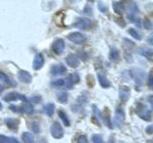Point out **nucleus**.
I'll use <instances>...</instances> for the list:
<instances>
[{"mask_svg": "<svg viewBox=\"0 0 153 143\" xmlns=\"http://www.w3.org/2000/svg\"><path fill=\"white\" fill-rule=\"evenodd\" d=\"M136 113L139 116L146 121L151 120V109L147 108L145 104L142 102H137L136 105Z\"/></svg>", "mask_w": 153, "mask_h": 143, "instance_id": "obj_1", "label": "nucleus"}, {"mask_svg": "<svg viewBox=\"0 0 153 143\" xmlns=\"http://www.w3.org/2000/svg\"><path fill=\"white\" fill-rule=\"evenodd\" d=\"M67 39L69 41L75 43V44H78V45H80V44H83V43L86 42L87 40V38L84 35H82L81 32H71L69 33L68 35H67Z\"/></svg>", "mask_w": 153, "mask_h": 143, "instance_id": "obj_2", "label": "nucleus"}, {"mask_svg": "<svg viewBox=\"0 0 153 143\" xmlns=\"http://www.w3.org/2000/svg\"><path fill=\"white\" fill-rule=\"evenodd\" d=\"M51 135L52 136L56 138V139H60V138L63 137L64 133H63V129L59 122H54L51 126Z\"/></svg>", "mask_w": 153, "mask_h": 143, "instance_id": "obj_3", "label": "nucleus"}, {"mask_svg": "<svg viewBox=\"0 0 153 143\" xmlns=\"http://www.w3.org/2000/svg\"><path fill=\"white\" fill-rule=\"evenodd\" d=\"M113 122H114V125L117 128L120 129L123 127V122H124V113L122 108L118 107L116 109V111H115V116L113 118Z\"/></svg>", "mask_w": 153, "mask_h": 143, "instance_id": "obj_4", "label": "nucleus"}, {"mask_svg": "<svg viewBox=\"0 0 153 143\" xmlns=\"http://www.w3.org/2000/svg\"><path fill=\"white\" fill-rule=\"evenodd\" d=\"M74 26L80 29V30H89L92 26V21L90 20L89 18H86V17H79L76 20V22L74 23Z\"/></svg>", "mask_w": 153, "mask_h": 143, "instance_id": "obj_5", "label": "nucleus"}, {"mask_svg": "<svg viewBox=\"0 0 153 143\" xmlns=\"http://www.w3.org/2000/svg\"><path fill=\"white\" fill-rule=\"evenodd\" d=\"M4 100L7 102L16 101V100H21L23 102H28V99L25 95H23L19 93H16V92H11V93L7 94L4 97Z\"/></svg>", "mask_w": 153, "mask_h": 143, "instance_id": "obj_6", "label": "nucleus"}, {"mask_svg": "<svg viewBox=\"0 0 153 143\" xmlns=\"http://www.w3.org/2000/svg\"><path fill=\"white\" fill-rule=\"evenodd\" d=\"M64 48H65V43H64V40L61 39V38H57V39H56L52 46L53 52L57 55H60L62 52H63Z\"/></svg>", "mask_w": 153, "mask_h": 143, "instance_id": "obj_7", "label": "nucleus"}, {"mask_svg": "<svg viewBox=\"0 0 153 143\" xmlns=\"http://www.w3.org/2000/svg\"><path fill=\"white\" fill-rule=\"evenodd\" d=\"M66 63L67 65H68L70 68H78V67L79 66V63H80V61L79 59V57L76 55H74V54H71V55H68L66 56Z\"/></svg>", "mask_w": 153, "mask_h": 143, "instance_id": "obj_8", "label": "nucleus"}, {"mask_svg": "<svg viewBox=\"0 0 153 143\" xmlns=\"http://www.w3.org/2000/svg\"><path fill=\"white\" fill-rule=\"evenodd\" d=\"M43 65H44V57H43L42 54L38 52V54L36 55L35 58H33V69L36 70V71H38V70H40L42 68Z\"/></svg>", "mask_w": 153, "mask_h": 143, "instance_id": "obj_9", "label": "nucleus"}, {"mask_svg": "<svg viewBox=\"0 0 153 143\" xmlns=\"http://www.w3.org/2000/svg\"><path fill=\"white\" fill-rule=\"evenodd\" d=\"M120 93V99L122 100V102H126L129 97H130V89L126 86H121L119 90Z\"/></svg>", "mask_w": 153, "mask_h": 143, "instance_id": "obj_10", "label": "nucleus"}, {"mask_svg": "<svg viewBox=\"0 0 153 143\" xmlns=\"http://www.w3.org/2000/svg\"><path fill=\"white\" fill-rule=\"evenodd\" d=\"M18 79L21 81L23 83H31L32 82V75L30 74V73L27 71H24V70H20L18 72Z\"/></svg>", "mask_w": 153, "mask_h": 143, "instance_id": "obj_11", "label": "nucleus"}, {"mask_svg": "<svg viewBox=\"0 0 153 143\" xmlns=\"http://www.w3.org/2000/svg\"><path fill=\"white\" fill-rule=\"evenodd\" d=\"M130 73H131V76L135 79L136 83L141 85L143 81V78H145V74H143V72L141 70H134V71L132 70V71H130Z\"/></svg>", "mask_w": 153, "mask_h": 143, "instance_id": "obj_12", "label": "nucleus"}, {"mask_svg": "<svg viewBox=\"0 0 153 143\" xmlns=\"http://www.w3.org/2000/svg\"><path fill=\"white\" fill-rule=\"evenodd\" d=\"M5 124H6L7 127L9 129H11L12 131H17L18 126H19V120L16 118L8 117L5 119Z\"/></svg>", "mask_w": 153, "mask_h": 143, "instance_id": "obj_13", "label": "nucleus"}, {"mask_svg": "<svg viewBox=\"0 0 153 143\" xmlns=\"http://www.w3.org/2000/svg\"><path fill=\"white\" fill-rule=\"evenodd\" d=\"M66 81H67V83H66L67 89H72V87H73L75 84L79 82V76L76 74H72L67 77Z\"/></svg>", "mask_w": 153, "mask_h": 143, "instance_id": "obj_14", "label": "nucleus"}, {"mask_svg": "<svg viewBox=\"0 0 153 143\" xmlns=\"http://www.w3.org/2000/svg\"><path fill=\"white\" fill-rule=\"evenodd\" d=\"M66 73V68L63 64H57L54 65L51 68V74L52 75H59V74H64Z\"/></svg>", "mask_w": 153, "mask_h": 143, "instance_id": "obj_15", "label": "nucleus"}, {"mask_svg": "<svg viewBox=\"0 0 153 143\" xmlns=\"http://www.w3.org/2000/svg\"><path fill=\"white\" fill-rule=\"evenodd\" d=\"M97 76H98L99 83H100V85L102 86V88H109L110 86H111V84H110V81L107 79V77L103 74L98 73L97 74Z\"/></svg>", "mask_w": 153, "mask_h": 143, "instance_id": "obj_16", "label": "nucleus"}, {"mask_svg": "<svg viewBox=\"0 0 153 143\" xmlns=\"http://www.w3.org/2000/svg\"><path fill=\"white\" fill-rule=\"evenodd\" d=\"M127 15L130 16H135V14L139 13V8L135 2H130L128 4L127 7Z\"/></svg>", "mask_w": 153, "mask_h": 143, "instance_id": "obj_17", "label": "nucleus"}, {"mask_svg": "<svg viewBox=\"0 0 153 143\" xmlns=\"http://www.w3.org/2000/svg\"><path fill=\"white\" fill-rule=\"evenodd\" d=\"M113 9L117 14H123L124 12V4L121 1L113 2Z\"/></svg>", "mask_w": 153, "mask_h": 143, "instance_id": "obj_18", "label": "nucleus"}, {"mask_svg": "<svg viewBox=\"0 0 153 143\" xmlns=\"http://www.w3.org/2000/svg\"><path fill=\"white\" fill-rule=\"evenodd\" d=\"M43 112H44V114H46L48 116H52L55 112V105L53 103L46 104L45 106L43 107Z\"/></svg>", "mask_w": 153, "mask_h": 143, "instance_id": "obj_19", "label": "nucleus"}, {"mask_svg": "<svg viewBox=\"0 0 153 143\" xmlns=\"http://www.w3.org/2000/svg\"><path fill=\"white\" fill-rule=\"evenodd\" d=\"M22 140L23 143H35V138H33V136L32 135L31 133H28V132H24L22 133Z\"/></svg>", "mask_w": 153, "mask_h": 143, "instance_id": "obj_20", "label": "nucleus"}, {"mask_svg": "<svg viewBox=\"0 0 153 143\" xmlns=\"http://www.w3.org/2000/svg\"><path fill=\"white\" fill-rule=\"evenodd\" d=\"M109 59L113 62H117L120 59V52L116 48H112L109 52Z\"/></svg>", "mask_w": 153, "mask_h": 143, "instance_id": "obj_21", "label": "nucleus"}, {"mask_svg": "<svg viewBox=\"0 0 153 143\" xmlns=\"http://www.w3.org/2000/svg\"><path fill=\"white\" fill-rule=\"evenodd\" d=\"M59 116L61 118V120H62V122H63L64 126H66V127L70 126V120H69L68 116H67V114H65V112L63 111V110H59Z\"/></svg>", "mask_w": 153, "mask_h": 143, "instance_id": "obj_22", "label": "nucleus"}, {"mask_svg": "<svg viewBox=\"0 0 153 143\" xmlns=\"http://www.w3.org/2000/svg\"><path fill=\"white\" fill-rule=\"evenodd\" d=\"M21 109H22V113L23 114H33V108L32 106V104L29 103V102L24 103L21 106Z\"/></svg>", "mask_w": 153, "mask_h": 143, "instance_id": "obj_23", "label": "nucleus"}, {"mask_svg": "<svg viewBox=\"0 0 153 143\" xmlns=\"http://www.w3.org/2000/svg\"><path fill=\"white\" fill-rule=\"evenodd\" d=\"M0 143H19V141L14 137L0 135Z\"/></svg>", "mask_w": 153, "mask_h": 143, "instance_id": "obj_24", "label": "nucleus"}, {"mask_svg": "<svg viewBox=\"0 0 153 143\" xmlns=\"http://www.w3.org/2000/svg\"><path fill=\"white\" fill-rule=\"evenodd\" d=\"M139 54L143 56L146 57L149 61L152 60V50L151 49H141L139 51Z\"/></svg>", "mask_w": 153, "mask_h": 143, "instance_id": "obj_25", "label": "nucleus"}, {"mask_svg": "<svg viewBox=\"0 0 153 143\" xmlns=\"http://www.w3.org/2000/svg\"><path fill=\"white\" fill-rule=\"evenodd\" d=\"M0 80H2L4 83H6L9 86H14V85H16V84L13 83L12 80L10 79L9 76L7 74H5L4 73H2V72H0Z\"/></svg>", "mask_w": 153, "mask_h": 143, "instance_id": "obj_26", "label": "nucleus"}, {"mask_svg": "<svg viewBox=\"0 0 153 143\" xmlns=\"http://www.w3.org/2000/svg\"><path fill=\"white\" fill-rule=\"evenodd\" d=\"M128 32L130 33V35H131L133 38H135V39H137V40H141V39H142V35L138 32V31L135 30V29H133V28L129 29V30H128Z\"/></svg>", "mask_w": 153, "mask_h": 143, "instance_id": "obj_27", "label": "nucleus"}, {"mask_svg": "<svg viewBox=\"0 0 153 143\" xmlns=\"http://www.w3.org/2000/svg\"><path fill=\"white\" fill-rule=\"evenodd\" d=\"M57 99H59V101H60L61 103H66L67 99H68V94H67V93H65V92L59 93L57 94Z\"/></svg>", "mask_w": 153, "mask_h": 143, "instance_id": "obj_28", "label": "nucleus"}, {"mask_svg": "<svg viewBox=\"0 0 153 143\" xmlns=\"http://www.w3.org/2000/svg\"><path fill=\"white\" fill-rule=\"evenodd\" d=\"M64 84H65L64 79H56L51 83V85L54 86V87H61V86H63Z\"/></svg>", "mask_w": 153, "mask_h": 143, "instance_id": "obj_29", "label": "nucleus"}, {"mask_svg": "<svg viewBox=\"0 0 153 143\" xmlns=\"http://www.w3.org/2000/svg\"><path fill=\"white\" fill-rule=\"evenodd\" d=\"M98 8L100 10V12H102V13H106L108 12V8L105 4H103L102 2H99L98 4Z\"/></svg>", "mask_w": 153, "mask_h": 143, "instance_id": "obj_30", "label": "nucleus"}, {"mask_svg": "<svg viewBox=\"0 0 153 143\" xmlns=\"http://www.w3.org/2000/svg\"><path fill=\"white\" fill-rule=\"evenodd\" d=\"M143 27H145L146 30H151L152 29V23L148 18L143 19Z\"/></svg>", "mask_w": 153, "mask_h": 143, "instance_id": "obj_31", "label": "nucleus"}, {"mask_svg": "<svg viewBox=\"0 0 153 143\" xmlns=\"http://www.w3.org/2000/svg\"><path fill=\"white\" fill-rule=\"evenodd\" d=\"M92 141H93V143H104L102 137L100 135H94L92 137Z\"/></svg>", "mask_w": 153, "mask_h": 143, "instance_id": "obj_32", "label": "nucleus"}, {"mask_svg": "<svg viewBox=\"0 0 153 143\" xmlns=\"http://www.w3.org/2000/svg\"><path fill=\"white\" fill-rule=\"evenodd\" d=\"M31 128H32V130H33V133H37L38 132H39V124H38V122H36V121L32 122Z\"/></svg>", "mask_w": 153, "mask_h": 143, "instance_id": "obj_33", "label": "nucleus"}, {"mask_svg": "<svg viewBox=\"0 0 153 143\" xmlns=\"http://www.w3.org/2000/svg\"><path fill=\"white\" fill-rule=\"evenodd\" d=\"M76 143H88V140H87V138H86L85 136L80 135L78 137V139H76Z\"/></svg>", "mask_w": 153, "mask_h": 143, "instance_id": "obj_34", "label": "nucleus"}, {"mask_svg": "<svg viewBox=\"0 0 153 143\" xmlns=\"http://www.w3.org/2000/svg\"><path fill=\"white\" fill-rule=\"evenodd\" d=\"M147 84H148V87H149L150 89H152V87H153V78H152V74L151 73L149 74V75H148V82H147Z\"/></svg>", "mask_w": 153, "mask_h": 143, "instance_id": "obj_35", "label": "nucleus"}, {"mask_svg": "<svg viewBox=\"0 0 153 143\" xmlns=\"http://www.w3.org/2000/svg\"><path fill=\"white\" fill-rule=\"evenodd\" d=\"M30 100H31V102H33V103H38V101H40L41 100V97H31L30 98Z\"/></svg>", "mask_w": 153, "mask_h": 143, "instance_id": "obj_36", "label": "nucleus"}, {"mask_svg": "<svg viewBox=\"0 0 153 143\" xmlns=\"http://www.w3.org/2000/svg\"><path fill=\"white\" fill-rule=\"evenodd\" d=\"M146 132L148 133V135H152V132H153V126L149 125L146 129Z\"/></svg>", "mask_w": 153, "mask_h": 143, "instance_id": "obj_37", "label": "nucleus"}, {"mask_svg": "<svg viewBox=\"0 0 153 143\" xmlns=\"http://www.w3.org/2000/svg\"><path fill=\"white\" fill-rule=\"evenodd\" d=\"M148 41H149V44H152V35L149 36V38H148Z\"/></svg>", "mask_w": 153, "mask_h": 143, "instance_id": "obj_38", "label": "nucleus"}, {"mask_svg": "<svg viewBox=\"0 0 153 143\" xmlns=\"http://www.w3.org/2000/svg\"><path fill=\"white\" fill-rule=\"evenodd\" d=\"M2 92H3V87H2L1 85H0V94H1Z\"/></svg>", "mask_w": 153, "mask_h": 143, "instance_id": "obj_39", "label": "nucleus"}, {"mask_svg": "<svg viewBox=\"0 0 153 143\" xmlns=\"http://www.w3.org/2000/svg\"><path fill=\"white\" fill-rule=\"evenodd\" d=\"M1 109H2V103L0 102V110H1Z\"/></svg>", "mask_w": 153, "mask_h": 143, "instance_id": "obj_40", "label": "nucleus"}]
</instances>
